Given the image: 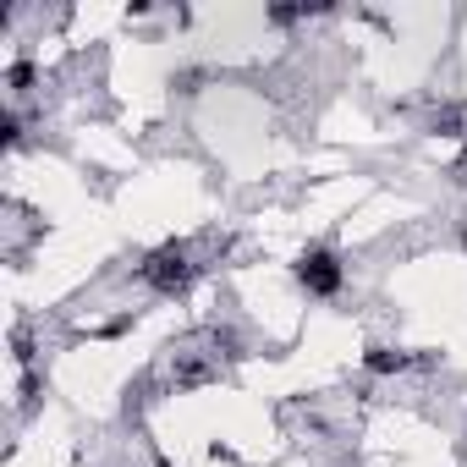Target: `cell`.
Segmentation results:
<instances>
[{
	"instance_id": "obj_1",
	"label": "cell",
	"mask_w": 467,
	"mask_h": 467,
	"mask_svg": "<svg viewBox=\"0 0 467 467\" xmlns=\"http://www.w3.org/2000/svg\"><path fill=\"white\" fill-rule=\"evenodd\" d=\"M193 264L181 259V247H160V254H149V264H143V280L154 292H165V297H176V292H187L193 286Z\"/></svg>"
},
{
	"instance_id": "obj_2",
	"label": "cell",
	"mask_w": 467,
	"mask_h": 467,
	"mask_svg": "<svg viewBox=\"0 0 467 467\" xmlns=\"http://www.w3.org/2000/svg\"><path fill=\"white\" fill-rule=\"evenodd\" d=\"M297 280H302L314 297H335L347 275H341V259L330 254V247H308V254L297 259Z\"/></svg>"
},
{
	"instance_id": "obj_3",
	"label": "cell",
	"mask_w": 467,
	"mask_h": 467,
	"mask_svg": "<svg viewBox=\"0 0 467 467\" xmlns=\"http://www.w3.org/2000/svg\"><path fill=\"white\" fill-rule=\"evenodd\" d=\"M407 363H418V358L396 352V347H368V352H363V368H368V374H401Z\"/></svg>"
}]
</instances>
